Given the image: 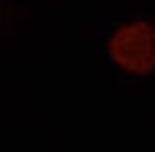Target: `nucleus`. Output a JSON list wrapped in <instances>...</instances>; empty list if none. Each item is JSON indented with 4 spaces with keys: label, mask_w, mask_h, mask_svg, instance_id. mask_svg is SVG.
<instances>
[{
    "label": "nucleus",
    "mask_w": 155,
    "mask_h": 152,
    "mask_svg": "<svg viewBox=\"0 0 155 152\" xmlns=\"http://www.w3.org/2000/svg\"><path fill=\"white\" fill-rule=\"evenodd\" d=\"M107 48L111 59L129 73L147 75L155 69V26L147 22L121 26Z\"/></svg>",
    "instance_id": "obj_1"
}]
</instances>
